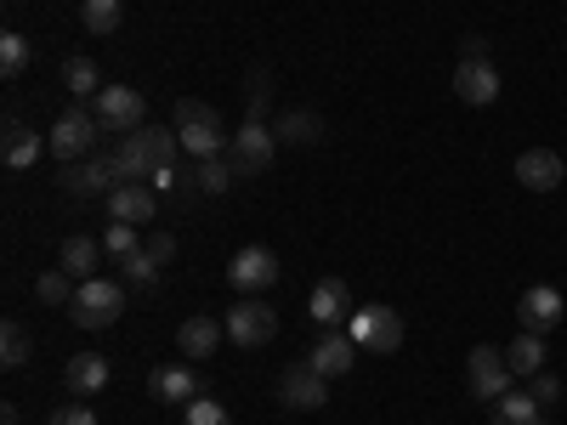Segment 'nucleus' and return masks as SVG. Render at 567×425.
Masks as SVG:
<instances>
[{
    "label": "nucleus",
    "mask_w": 567,
    "mask_h": 425,
    "mask_svg": "<svg viewBox=\"0 0 567 425\" xmlns=\"http://www.w3.org/2000/svg\"><path fill=\"white\" fill-rule=\"evenodd\" d=\"M80 23H85V34H120L125 7L120 0H80Z\"/></svg>",
    "instance_id": "obj_27"
},
{
    "label": "nucleus",
    "mask_w": 567,
    "mask_h": 425,
    "mask_svg": "<svg viewBox=\"0 0 567 425\" xmlns=\"http://www.w3.org/2000/svg\"><path fill=\"white\" fill-rule=\"evenodd\" d=\"M120 267H125V283H131V290H154V283H159V261L148 256V245L131 250Z\"/></svg>",
    "instance_id": "obj_32"
},
{
    "label": "nucleus",
    "mask_w": 567,
    "mask_h": 425,
    "mask_svg": "<svg viewBox=\"0 0 567 425\" xmlns=\"http://www.w3.org/2000/svg\"><path fill=\"white\" fill-rule=\"evenodd\" d=\"M307 312H312V323H323V329H341V323L352 318V290H347L341 278H318L312 296H307Z\"/></svg>",
    "instance_id": "obj_15"
},
{
    "label": "nucleus",
    "mask_w": 567,
    "mask_h": 425,
    "mask_svg": "<svg viewBox=\"0 0 567 425\" xmlns=\"http://www.w3.org/2000/svg\"><path fill=\"white\" fill-rule=\"evenodd\" d=\"M171 120H176L182 148L194 154V159H221V154H227V142H233V136H221V120H216V108H210V103H199V97H182Z\"/></svg>",
    "instance_id": "obj_1"
},
{
    "label": "nucleus",
    "mask_w": 567,
    "mask_h": 425,
    "mask_svg": "<svg viewBox=\"0 0 567 425\" xmlns=\"http://www.w3.org/2000/svg\"><path fill=\"white\" fill-rule=\"evenodd\" d=\"M567 176V159L550 154V148H528V154H516V182L528 187V194H556Z\"/></svg>",
    "instance_id": "obj_13"
},
{
    "label": "nucleus",
    "mask_w": 567,
    "mask_h": 425,
    "mask_svg": "<svg viewBox=\"0 0 567 425\" xmlns=\"http://www.w3.org/2000/svg\"><path fill=\"white\" fill-rule=\"evenodd\" d=\"M511 363H505V346H471V357H465V386H471V397H483V403H499L505 392H511Z\"/></svg>",
    "instance_id": "obj_5"
},
{
    "label": "nucleus",
    "mask_w": 567,
    "mask_h": 425,
    "mask_svg": "<svg viewBox=\"0 0 567 425\" xmlns=\"http://www.w3.org/2000/svg\"><path fill=\"white\" fill-rule=\"evenodd\" d=\"M227 341V323H216V318H187L182 329H176V352L187 357V363H205V357H216V346Z\"/></svg>",
    "instance_id": "obj_17"
},
{
    "label": "nucleus",
    "mask_w": 567,
    "mask_h": 425,
    "mask_svg": "<svg viewBox=\"0 0 567 425\" xmlns=\"http://www.w3.org/2000/svg\"><path fill=\"white\" fill-rule=\"evenodd\" d=\"M63 85L74 91V97H97V91H103L97 63H91V58H69V63H63Z\"/></svg>",
    "instance_id": "obj_31"
},
{
    "label": "nucleus",
    "mask_w": 567,
    "mask_h": 425,
    "mask_svg": "<svg viewBox=\"0 0 567 425\" xmlns=\"http://www.w3.org/2000/svg\"><path fill=\"white\" fill-rule=\"evenodd\" d=\"M352 357H358V341L347 329H323V341L307 352V363L323 374V381H336V374H352Z\"/></svg>",
    "instance_id": "obj_18"
},
{
    "label": "nucleus",
    "mask_w": 567,
    "mask_h": 425,
    "mask_svg": "<svg viewBox=\"0 0 567 425\" xmlns=\"http://www.w3.org/2000/svg\"><path fill=\"white\" fill-rule=\"evenodd\" d=\"M278 403L284 408H323L329 403V381H323V374L312 369V363H290V369H284L278 374Z\"/></svg>",
    "instance_id": "obj_10"
},
{
    "label": "nucleus",
    "mask_w": 567,
    "mask_h": 425,
    "mask_svg": "<svg viewBox=\"0 0 567 425\" xmlns=\"http://www.w3.org/2000/svg\"><path fill=\"white\" fill-rule=\"evenodd\" d=\"M227 341L233 346H245V352H261L272 335H278V312L272 307H261V296H245L239 307H227Z\"/></svg>",
    "instance_id": "obj_4"
},
{
    "label": "nucleus",
    "mask_w": 567,
    "mask_h": 425,
    "mask_svg": "<svg viewBox=\"0 0 567 425\" xmlns=\"http://www.w3.org/2000/svg\"><path fill=\"white\" fill-rule=\"evenodd\" d=\"M29 63H34L29 40H23V34H0V80H23Z\"/></svg>",
    "instance_id": "obj_28"
},
{
    "label": "nucleus",
    "mask_w": 567,
    "mask_h": 425,
    "mask_svg": "<svg viewBox=\"0 0 567 425\" xmlns=\"http://www.w3.org/2000/svg\"><path fill=\"white\" fill-rule=\"evenodd\" d=\"M97 114L91 108H69V114H58V125H52V154L63 159V165H80V159H91V142H97Z\"/></svg>",
    "instance_id": "obj_7"
},
{
    "label": "nucleus",
    "mask_w": 567,
    "mask_h": 425,
    "mask_svg": "<svg viewBox=\"0 0 567 425\" xmlns=\"http://www.w3.org/2000/svg\"><path fill=\"white\" fill-rule=\"evenodd\" d=\"M561 296L550 290V283H534V290H523V301H516V318H523L528 335H550V329L561 323Z\"/></svg>",
    "instance_id": "obj_16"
},
{
    "label": "nucleus",
    "mask_w": 567,
    "mask_h": 425,
    "mask_svg": "<svg viewBox=\"0 0 567 425\" xmlns=\"http://www.w3.org/2000/svg\"><path fill=\"white\" fill-rule=\"evenodd\" d=\"M182 425H233V414L221 408V397H194V403H182Z\"/></svg>",
    "instance_id": "obj_33"
},
{
    "label": "nucleus",
    "mask_w": 567,
    "mask_h": 425,
    "mask_svg": "<svg viewBox=\"0 0 567 425\" xmlns=\"http://www.w3.org/2000/svg\"><path fill=\"white\" fill-rule=\"evenodd\" d=\"M109 250H103V239H85V232H74V239H63V250H58V267L74 278V283H85V278H97V261H103Z\"/></svg>",
    "instance_id": "obj_23"
},
{
    "label": "nucleus",
    "mask_w": 567,
    "mask_h": 425,
    "mask_svg": "<svg viewBox=\"0 0 567 425\" xmlns=\"http://www.w3.org/2000/svg\"><path fill=\"white\" fill-rule=\"evenodd\" d=\"M267 97H272V80L256 69V74H250V114H261V120H267Z\"/></svg>",
    "instance_id": "obj_38"
},
{
    "label": "nucleus",
    "mask_w": 567,
    "mask_h": 425,
    "mask_svg": "<svg viewBox=\"0 0 567 425\" xmlns=\"http://www.w3.org/2000/svg\"><path fill=\"white\" fill-rule=\"evenodd\" d=\"M29 352H34L29 329H23L18 318H7V329H0V363H7V369H23V363H29Z\"/></svg>",
    "instance_id": "obj_29"
},
{
    "label": "nucleus",
    "mask_w": 567,
    "mask_h": 425,
    "mask_svg": "<svg viewBox=\"0 0 567 425\" xmlns=\"http://www.w3.org/2000/svg\"><path fill=\"white\" fill-rule=\"evenodd\" d=\"M233 176H239V170L227 165V154L221 159H199V194H227Z\"/></svg>",
    "instance_id": "obj_34"
},
{
    "label": "nucleus",
    "mask_w": 567,
    "mask_h": 425,
    "mask_svg": "<svg viewBox=\"0 0 567 425\" xmlns=\"http://www.w3.org/2000/svg\"><path fill=\"white\" fill-rule=\"evenodd\" d=\"M505 363H511V374L516 381H534V374H545V335H516L511 346H505Z\"/></svg>",
    "instance_id": "obj_24"
},
{
    "label": "nucleus",
    "mask_w": 567,
    "mask_h": 425,
    "mask_svg": "<svg viewBox=\"0 0 567 425\" xmlns=\"http://www.w3.org/2000/svg\"><path fill=\"white\" fill-rule=\"evenodd\" d=\"M148 256L165 267V261H176V239H171V232H154V239H148Z\"/></svg>",
    "instance_id": "obj_40"
},
{
    "label": "nucleus",
    "mask_w": 567,
    "mask_h": 425,
    "mask_svg": "<svg viewBox=\"0 0 567 425\" xmlns=\"http://www.w3.org/2000/svg\"><path fill=\"white\" fill-rule=\"evenodd\" d=\"M272 154H278L272 125H267L261 114H245V125L233 131V142H227V165L239 170V176H261V170L272 165Z\"/></svg>",
    "instance_id": "obj_3"
},
{
    "label": "nucleus",
    "mask_w": 567,
    "mask_h": 425,
    "mask_svg": "<svg viewBox=\"0 0 567 425\" xmlns=\"http://www.w3.org/2000/svg\"><path fill=\"white\" fill-rule=\"evenodd\" d=\"M494 425H545V408L534 403V392H505L499 403H488Z\"/></svg>",
    "instance_id": "obj_25"
},
{
    "label": "nucleus",
    "mask_w": 567,
    "mask_h": 425,
    "mask_svg": "<svg viewBox=\"0 0 567 425\" xmlns=\"http://www.w3.org/2000/svg\"><path fill=\"white\" fill-rule=\"evenodd\" d=\"M148 392H154L159 403H194V397H199V374L187 369V363H165V369L148 374Z\"/></svg>",
    "instance_id": "obj_21"
},
{
    "label": "nucleus",
    "mask_w": 567,
    "mask_h": 425,
    "mask_svg": "<svg viewBox=\"0 0 567 425\" xmlns=\"http://www.w3.org/2000/svg\"><path fill=\"white\" fill-rule=\"evenodd\" d=\"M272 136H278V142H290V148H307V142L323 136V120H318L312 108H290V114H278V120H272Z\"/></svg>",
    "instance_id": "obj_26"
},
{
    "label": "nucleus",
    "mask_w": 567,
    "mask_h": 425,
    "mask_svg": "<svg viewBox=\"0 0 567 425\" xmlns=\"http://www.w3.org/2000/svg\"><path fill=\"white\" fill-rule=\"evenodd\" d=\"M528 392H534V403H539V408H550V403L561 397V381L545 369V374H534V381H528Z\"/></svg>",
    "instance_id": "obj_36"
},
{
    "label": "nucleus",
    "mask_w": 567,
    "mask_h": 425,
    "mask_svg": "<svg viewBox=\"0 0 567 425\" xmlns=\"http://www.w3.org/2000/svg\"><path fill=\"white\" fill-rule=\"evenodd\" d=\"M40 154H52V136H40L23 120H7V136H0V159H7V170H34Z\"/></svg>",
    "instance_id": "obj_12"
},
{
    "label": "nucleus",
    "mask_w": 567,
    "mask_h": 425,
    "mask_svg": "<svg viewBox=\"0 0 567 425\" xmlns=\"http://www.w3.org/2000/svg\"><path fill=\"white\" fill-rule=\"evenodd\" d=\"M120 182H125V176H120L114 154L80 159V170H63V187H69V194H80V199H109V194H114Z\"/></svg>",
    "instance_id": "obj_11"
},
{
    "label": "nucleus",
    "mask_w": 567,
    "mask_h": 425,
    "mask_svg": "<svg viewBox=\"0 0 567 425\" xmlns=\"http://www.w3.org/2000/svg\"><path fill=\"white\" fill-rule=\"evenodd\" d=\"M460 63H494L488 58V34H465L460 40Z\"/></svg>",
    "instance_id": "obj_37"
},
{
    "label": "nucleus",
    "mask_w": 567,
    "mask_h": 425,
    "mask_svg": "<svg viewBox=\"0 0 567 425\" xmlns=\"http://www.w3.org/2000/svg\"><path fill=\"white\" fill-rule=\"evenodd\" d=\"M74 290H80V283H74L63 267H52V272H40V278H34V296H40L45 307H69Z\"/></svg>",
    "instance_id": "obj_30"
},
{
    "label": "nucleus",
    "mask_w": 567,
    "mask_h": 425,
    "mask_svg": "<svg viewBox=\"0 0 567 425\" xmlns=\"http://www.w3.org/2000/svg\"><path fill=\"white\" fill-rule=\"evenodd\" d=\"M352 341H358V352H398L403 318L392 307H363V312H352Z\"/></svg>",
    "instance_id": "obj_9"
},
{
    "label": "nucleus",
    "mask_w": 567,
    "mask_h": 425,
    "mask_svg": "<svg viewBox=\"0 0 567 425\" xmlns=\"http://www.w3.org/2000/svg\"><path fill=\"white\" fill-rule=\"evenodd\" d=\"M103 250H109L114 261H125L131 250H142V239H136V227H131V221H109V232H103Z\"/></svg>",
    "instance_id": "obj_35"
},
{
    "label": "nucleus",
    "mask_w": 567,
    "mask_h": 425,
    "mask_svg": "<svg viewBox=\"0 0 567 425\" xmlns=\"http://www.w3.org/2000/svg\"><path fill=\"white\" fill-rule=\"evenodd\" d=\"M120 312H125V283L120 278H85L69 301V318L80 329H109V323H120Z\"/></svg>",
    "instance_id": "obj_2"
},
{
    "label": "nucleus",
    "mask_w": 567,
    "mask_h": 425,
    "mask_svg": "<svg viewBox=\"0 0 567 425\" xmlns=\"http://www.w3.org/2000/svg\"><path fill=\"white\" fill-rule=\"evenodd\" d=\"M45 425H97V414H91L85 403H69V408H58V414L45 419Z\"/></svg>",
    "instance_id": "obj_39"
},
{
    "label": "nucleus",
    "mask_w": 567,
    "mask_h": 425,
    "mask_svg": "<svg viewBox=\"0 0 567 425\" xmlns=\"http://www.w3.org/2000/svg\"><path fill=\"white\" fill-rule=\"evenodd\" d=\"M454 97L471 108H488L499 97V69L494 63H460L454 69Z\"/></svg>",
    "instance_id": "obj_19"
},
{
    "label": "nucleus",
    "mask_w": 567,
    "mask_h": 425,
    "mask_svg": "<svg viewBox=\"0 0 567 425\" xmlns=\"http://www.w3.org/2000/svg\"><path fill=\"white\" fill-rule=\"evenodd\" d=\"M114 165L125 182H154V148H148V131H125L120 148H114Z\"/></svg>",
    "instance_id": "obj_22"
},
{
    "label": "nucleus",
    "mask_w": 567,
    "mask_h": 425,
    "mask_svg": "<svg viewBox=\"0 0 567 425\" xmlns=\"http://www.w3.org/2000/svg\"><path fill=\"white\" fill-rule=\"evenodd\" d=\"M154 210H159V199H154V187H148V182H120L114 194H109V221L148 227V221H154Z\"/></svg>",
    "instance_id": "obj_14"
},
{
    "label": "nucleus",
    "mask_w": 567,
    "mask_h": 425,
    "mask_svg": "<svg viewBox=\"0 0 567 425\" xmlns=\"http://www.w3.org/2000/svg\"><path fill=\"white\" fill-rule=\"evenodd\" d=\"M91 114H97V125L103 131H142V125H148V97H142V91H131V85H103L97 91V108H91Z\"/></svg>",
    "instance_id": "obj_6"
},
{
    "label": "nucleus",
    "mask_w": 567,
    "mask_h": 425,
    "mask_svg": "<svg viewBox=\"0 0 567 425\" xmlns=\"http://www.w3.org/2000/svg\"><path fill=\"white\" fill-rule=\"evenodd\" d=\"M63 381H69L74 397H97L109 386V357L103 352H74L69 369H63Z\"/></svg>",
    "instance_id": "obj_20"
},
{
    "label": "nucleus",
    "mask_w": 567,
    "mask_h": 425,
    "mask_svg": "<svg viewBox=\"0 0 567 425\" xmlns=\"http://www.w3.org/2000/svg\"><path fill=\"white\" fill-rule=\"evenodd\" d=\"M227 283L239 296H261V290H272L278 283V256L267 250V245H245L239 256L227 261Z\"/></svg>",
    "instance_id": "obj_8"
}]
</instances>
